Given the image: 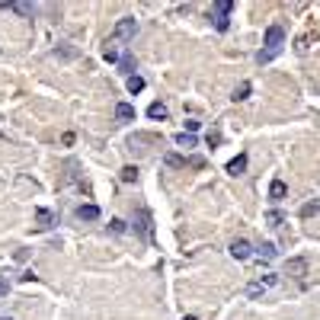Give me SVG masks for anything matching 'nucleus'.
<instances>
[{
  "instance_id": "nucleus-8",
  "label": "nucleus",
  "mask_w": 320,
  "mask_h": 320,
  "mask_svg": "<svg viewBox=\"0 0 320 320\" xmlns=\"http://www.w3.org/2000/svg\"><path fill=\"white\" fill-rule=\"evenodd\" d=\"M285 192H288V186L282 183V179H272V186H269V198H272V202H282Z\"/></svg>"
},
{
  "instance_id": "nucleus-21",
  "label": "nucleus",
  "mask_w": 320,
  "mask_h": 320,
  "mask_svg": "<svg viewBox=\"0 0 320 320\" xmlns=\"http://www.w3.org/2000/svg\"><path fill=\"white\" fill-rule=\"evenodd\" d=\"M118 64H122V71H125L128 77H135V58H132V55H122V61H118Z\"/></svg>"
},
{
  "instance_id": "nucleus-17",
  "label": "nucleus",
  "mask_w": 320,
  "mask_h": 320,
  "mask_svg": "<svg viewBox=\"0 0 320 320\" xmlns=\"http://www.w3.org/2000/svg\"><path fill=\"white\" fill-rule=\"evenodd\" d=\"M125 87H128V93H141V90H144V77H138V74H135V77H128V84H125Z\"/></svg>"
},
{
  "instance_id": "nucleus-9",
  "label": "nucleus",
  "mask_w": 320,
  "mask_h": 320,
  "mask_svg": "<svg viewBox=\"0 0 320 320\" xmlns=\"http://www.w3.org/2000/svg\"><path fill=\"white\" fill-rule=\"evenodd\" d=\"M77 218H80V221H96V218H99V208H96V205H80V208H77Z\"/></svg>"
},
{
  "instance_id": "nucleus-27",
  "label": "nucleus",
  "mask_w": 320,
  "mask_h": 320,
  "mask_svg": "<svg viewBox=\"0 0 320 320\" xmlns=\"http://www.w3.org/2000/svg\"><path fill=\"white\" fill-rule=\"evenodd\" d=\"M247 295H250V298H259V295H263V285H259V282H253V285L247 288Z\"/></svg>"
},
{
  "instance_id": "nucleus-32",
  "label": "nucleus",
  "mask_w": 320,
  "mask_h": 320,
  "mask_svg": "<svg viewBox=\"0 0 320 320\" xmlns=\"http://www.w3.org/2000/svg\"><path fill=\"white\" fill-rule=\"evenodd\" d=\"M0 320H10V317H0Z\"/></svg>"
},
{
  "instance_id": "nucleus-19",
  "label": "nucleus",
  "mask_w": 320,
  "mask_h": 320,
  "mask_svg": "<svg viewBox=\"0 0 320 320\" xmlns=\"http://www.w3.org/2000/svg\"><path fill=\"white\" fill-rule=\"evenodd\" d=\"M282 221H285V218H282V212H275V208L266 215V224H269V227H282Z\"/></svg>"
},
{
  "instance_id": "nucleus-25",
  "label": "nucleus",
  "mask_w": 320,
  "mask_h": 320,
  "mask_svg": "<svg viewBox=\"0 0 320 320\" xmlns=\"http://www.w3.org/2000/svg\"><path fill=\"white\" fill-rule=\"evenodd\" d=\"M109 227H112V234H125V221H122V218H112Z\"/></svg>"
},
{
  "instance_id": "nucleus-12",
  "label": "nucleus",
  "mask_w": 320,
  "mask_h": 320,
  "mask_svg": "<svg viewBox=\"0 0 320 320\" xmlns=\"http://www.w3.org/2000/svg\"><path fill=\"white\" fill-rule=\"evenodd\" d=\"M147 115H151L154 122H164V118H167V106L164 103H151V106H147Z\"/></svg>"
},
{
  "instance_id": "nucleus-28",
  "label": "nucleus",
  "mask_w": 320,
  "mask_h": 320,
  "mask_svg": "<svg viewBox=\"0 0 320 320\" xmlns=\"http://www.w3.org/2000/svg\"><path fill=\"white\" fill-rule=\"evenodd\" d=\"M198 125H202V122H195V118H189V122H186V132H189V135H195V132H198Z\"/></svg>"
},
{
  "instance_id": "nucleus-3",
  "label": "nucleus",
  "mask_w": 320,
  "mask_h": 320,
  "mask_svg": "<svg viewBox=\"0 0 320 320\" xmlns=\"http://www.w3.org/2000/svg\"><path fill=\"white\" fill-rule=\"evenodd\" d=\"M285 275H288V278H304V275H307V259H304V256H292V259L285 263Z\"/></svg>"
},
{
  "instance_id": "nucleus-24",
  "label": "nucleus",
  "mask_w": 320,
  "mask_h": 320,
  "mask_svg": "<svg viewBox=\"0 0 320 320\" xmlns=\"http://www.w3.org/2000/svg\"><path fill=\"white\" fill-rule=\"evenodd\" d=\"M275 253H278L275 244H263V247H259V256H263V259H272Z\"/></svg>"
},
{
  "instance_id": "nucleus-11",
  "label": "nucleus",
  "mask_w": 320,
  "mask_h": 320,
  "mask_svg": "<svg viewBox=\"0 0 320 320\" xmlns=\"http://www.w3.org/2000/svg\"><path fill=\"white\" fill-rule=\"evenodd\" d=\"M35 218H38V227H42V231H48V227L55 224V215L48 212V208H38V212H35Z\"/></svg>"
},
{
  "instance_id": "nucleus-4",
  "label": "nucleus",
  "mask_w": 320,
  "mask_h": 320,
  "mask_svg": "<svg viewBox=\"0 0 320 320\" xmlns=\"http://www.w3.org/2000/svg\"><path fill=\"white\" fill-rule=\"evenodd\" d=\"M135 231L141 234V237L151 240V212H147V208H141V212H138V224H135Z\"/></svg>"
},
{
  "instance_id": "nucleus-23",
  "label": "nucleus",
  "mask_w": 320,
  "mask_h": 320,
  "mask_svg": "<svg viewBox=\"0 0 320 320\" xmlns=\"http://www.w3.org/2000/svg\"><path fill=\"white\" fill-rule=\"evenodd\" d=\"M103 58H106V61H118V52H115V45H112V42H106V48H103Z\"/></svg>"
},
{
  "instance_id": "nucleus-15",
  "label": "nucleus",
  "mask_w": 320,
  "mask_h": 320,
  "mask_svg": "<svg viewBox=\"0 0 320 320\" xmlns=\"http://www.w3.org/2000/svg\"><path fill=\"white\" fill-rule=\"evenodd\" d=\"M118 176H122V183H135V179H138V167H132V164H128V167H122V170H118Z\"/></svg>"
},
{
  "instance_id": "nucleus-13",
  "label": "nucleus",
  "mask_w": 320,
  "mask_h": 320,
  "mask_svg": "<svg viewBox=\"0 0 320 320\" xmlns=\"http://www.w3.org/2000/svg\"><path fill=\"white\" fill-rule=\"evenodd\" d=\"M234 0H215V16H231Z\"/></svg>"
},
{
  "instance_id": "nucleus-14",
  "label": "nucleus",
  "mask_w": 320,
  "mask_h": 320,
  "mask_svg": "<svg viewBox=\"0 0 320 320\" xmlns=\"http://www.w3.org/2000/svg\"><path fill=\"white\" fill-rule=\"evenodd\" d=\"M4 10H13V13H23V16H32V4H4Z\"/></svg>"
},
{
  "instance_id": "nucleus-10",
  "label": "nucleus",
  "mask_w": 320,
  "mask_h": 320,
  "mask_svg": "<svg viewBox=\"0 0 320 320\" xmlns=\"http://www.w3.org/2000/svg\"><path fill=\"white\" fill-rule=\"evenodd\" d=\"M115 118H118V122H132V118H135V106L118 103V106H115Z\"/></svg>"
},
{
  "instance_id": "nucleus-6",
  "label": "nucleus",
  "mask_w": 320,
  "mask_h": 320,
  "mask_svg": "<svg viewBox=\"0 0 320 320\" xmlns=\"http://www.w3.org/2000/svg\"><path fill=\"white\" fill-rule=\"evenodd\" d=\"M250 253H253V247H250L247 240H234L231 244V256L234 259H250Z\"/></svg>"
},
{
  "instance_id": "nucleus-5",
  "label": "nucleus",
  "mask_w": 320,
  "mask_h": 320,
  "mask_svg": "<svg viewBox=\"0 0 320 320\" xmlns=\"http://www.w3.org/2000/svg\"><path fill=\"white\" fill-rule=\"evenodd\" d=\"M52 55H55V58H61V61H74V58L80 55V48H77V45H67V42H64V45H58Z\"/></svg>"
},
{
  "instance_id": "nucleus-30",
  "label": "nucleus",
  "mask_w": 320,
  "mask_h": 320,
  "mask_svg": "<svg viewBox=\"0 0 320 320\" xmlns=\"http://www.w3.org/2000/svg\"><path fill=\"white\" fill-rule=\"evenodd\" d=\"M7 292H10V282H7L4 275H0V295H7Z\"/></svg>"
},
{
  "instance_id": "nucleus-2",
  "label": "nucleus",
  "mask_w": 320,
  "mask_h": 320,
  "mask_svg": "<svg viewBox=\"0 0 320 320\" xmlns=\"http://www.w3.org/2000/svg\"><path fill=\"white\" fill-rule=\"evenodd\" d=\"M135 32H138V23L132 16H122L115 23V38H122V42H128V38H135Z\"/></svg>"
},
{
  "instance_id": "nucleus-20",
  "label": "nucleus",
  "mask_w": 320,
  "mask_h": 320,
  "mask_svg": "<svg viewBox=\"0 0 320 320\" xmlns=\"http://www.w3.org/2000/svg\"><path fill=\"white\" fill-rule=\"evenodd\" d=\"M314 215H320V202H307V205H301V218H314Z\"/></svg>"
},
{
  "instance_id": "nucleus-18",
  "label": "nucleus",
  "mask_w": 320,
  "mask_h": 320,
  "mask_svg": "<svg viewBox=\"0 0 320 320\" xmlns=\"http://www.w3.org/2000/svg\"><path fill=\"white\" fill-rule=\"evenodd\" d=\"M247 96H250V84H247V80H244V84H240V87L234 90V96H231V99H234V103H244V99H247Z\"/></svg>"
},
{
  "instance_id": "nucleus-16",
  "label": "nucleus",
  "mask_w": 320,
  "mask_h": 320,
  "mask_svg": "<svg viewBox=\"0 0 320 320\" xmlns=\"http://www.w3.org/2000/svg\"><path fill=\"white\" fill-rule=\"evenodd\" d=\"M173 141L179 144V147H195V135H189V132H179Z\"/></svg>"
},
{
  "instance_id": "nucleus-22",
  "label": "nucleus",
  "mask_w": 320,
  "mask_h": 320,
  "mask_svg": "<svg viewBox=\"0 0 320 320\" xmlns=\"http://www.w3.org/2000/svg\"><path fill=\"white\" fill-rule=\"evenodd\" d=\"M164 164L167 167H186V160L179 157V154H164Z\"/></svg>"
},
{
  "instance_id": "nucleus-26",
  "label": "nucleus",
  "mask_w": 320,
  "mask_h": 320,
  "mask_svg": "<svg viewBox=\"0 0 320 320\" xmlns=\"http://www.w3.org/2000/svg\"><path fill=\"white\" fill-rule=\"evenodd\" d=\"M221 144V132H208V147H218Z\"/></svg>"
},
{
  "instance_id": "nucleus-31",
  "label": "nucleus",
  "mask_w": 320,
  "mask_h": 320,
  "mask_svg": "<svg viewBox=\"0 0 320 320\" xmlns=\"http://www.w3.org/2000/svg\"><path fill=\"white\" fill-rule=\"evenodd\" d=\"M186 320H198V317H186Z\"/></svg>"
},
{
  "instance_id": "nucleus-1",
  "label": "nucleus",
  "mask_w": 320,
  "mask_h": 320,
  "mask_svg": "<svg viewBox=\"0 0 320 320\" xmlns=\"http://www.w3.org/2000/svg\"><path fill=\"white\" fill-rule=\"evenodd\" d=\"M285 45V29L282 26H269L266 29V52L269 55H278V48Z\"/></svg>"
},
{
  "instance_id": "nucleus-7",
  "label": "nucleus",
  "mask_w": 320,
  "mask_h": 320,
  "mask_svg": "<svg viewBox=\"0 0 320 320\" xmlns=\"http://www.w3.org/2000/svg\"><path fill=\"white\" fill-rule=\"evenodd\" d=\"M244 170H247V154H237L231 164H227V173L231 176H244Z\"/></svg>"
},
{
  "instance_id": "nucleus-29",
  "label": "nucleus",
  "mask_w": 320,
  "mask_h": 320,
  "mask_svg": "<svg viewBox=\"0 0 320 320\" xmlns=\"http://www.w3.org/2000/svg\"><path fill=\"white\" fill-rule=\"evenodd\" d=\"M275 282H278L275 275H263V282H259V285H263V288H269V285H275Z\"/></svg>"
}]
</instances>
